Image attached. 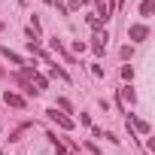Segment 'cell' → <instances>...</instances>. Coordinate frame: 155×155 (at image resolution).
Wrapping results in <instances>:
<instances>
[{
	"label": "cell",
	"instance_id": "7",
	"mask_svg": "<svg viewBox=\"0 0 155 155\" xmlns=\"http://www.w3.org/2000/svg\"><path fill=\"white\" fill-rule=\"evenodd\" d=\"M49 140H52V146L58 149V155H73V152H67V146H64V143L58 140V134H49Z\"/></svg>",
	"mask_w": 155,
	"mask_h": 155
},
{
	"label": "cell",
	"instance_id": "6",
	"mask_svg": "<svg viewBox=\"0 0 155 155\" xmlns=\"http://www.w3.org/2000/svg\"><path fill=\"white\" fill-rule=\"evenodd\" d=\"M131 125H134L137 131H143V134H149V122H143V119H134V116H131V119H128V128H131Z\"/></svg>",
	"mask_w": 155,
	"mask_h": 155
},
{
	"label": "cell",
	"instance_id": "2",
	"mask_svg": "<svg viewBox=\"0 0 155 155\" xmlns=\"http://www.w3.org/2000/svg\"><path fill=\"white\" fill-rule=\"evenodd\" d=\"M128 37H131L134 43H143V40L149 37V28H146V25H131V28H128Z\"/></svg>",
	"mask_w": 155,
	"mask_h": 155
},
{
	"label": "cell",
	"instance_id": "8",
	"mask_svg": "<svg viewBox=\"0 0 155 155\" xmlns=\"http://www.w3.org/2000/svg\"><path fill=\"white\" fill-rule=\"evenodd\" d=\"M152 12H155V0H143V3H140V15H146V18H149Z\"/></svg>",
	"mask_w": 155,
	"mask_h": 155
},
{
	"label": "cell",
	"instance_id": "12",
	"mask_svg": "<svg viewBox=\"0 0 155 155\" xmlns=\"http://www.w3.org/2000/svg\"><path fill=\"white\" fill-rule=\"evenodd\" d=\"M122 76H125V79H128V82L134 79V70H131V64H125V67H122Z\"/></svg>",
	"mask_w": 155,
	"mask_h": 155
},
{
	"label": "cell",
	"instance_id": "9",
	"mask_svg": "<svg viewBox=\"0 0 155 155\" xmlns=\"http://www.w3.org/2000/svg\"><path fill=\"white\" fill-rule=\"evenodd\" d=\"M122 101H128V104H134V101H137V94L131 91V85H125V88H122Z\"/></svg>",
	"mask_w": 155,
	"mask_h": 155
},
{
	"label": "cell",
	"instance_id": "16",
	"mask_svg": "<svg viewBox=\"0 0 155 155\" xmlns=\"http://www.w3.org/2000/svg\"><path fill=\"white\" fill-rule=\"evenodd\" d=\"M82 3H88V0H79V6H82Z\"/></svg>",
	"mask_w": 155,
	"mask_h": 155
},
{
	"label": "cell",
	"instance_id": "17",
	"mask_svg": "<svg viewBox=\"0 0 155 155\" xmlns=\"http://www.w3.org/2000/svg\"><path fill=\"white\" fill-rule=\"evenodd\" d=\"M0 31H3V21H0Z\"/></svg>",
	"mask_w": 155,
	"mask_h": 155
},
{
	"label": "cell",
	"instance_id": "11",
	"mask_svg": "<svg viewBox=\"0 0 155 155\" xmlns=\"http://www.w3.org/2000/svg\"><path fill=\"white\" fill-rule=\"evenodd\" d=\"M52 76H58V79H64V82H67V73H64V70H61V67H58V64H55V67H52Z\"/></svg>",
	"mask_w": 155,
	"mask_h": 155
},
{
	"label": "cell",
	"instance_id": "13",
	"mask_svg": "<svg viewBox=\"0 0 155 155\" xmlns=\"http://www.w3.org/2000/svg\"><path fill=\"white\" fill-rule=\"evenodd\" d=\"M88 25H91V28H94V31H97V28H101V25H104V21H101V18H97V15H88Z\"/></svg>",
	"mask_w": 155,
	"mask_h": 155
},
{
	"label": "cell",
	"instance_id": "10",
	"mask_svg": "<svg viewBox=\"0 0 155 155\" xmlns=\"http://www.w3.org/2000/svg\"><path fill=\"white\" fill-rule=\"evenodd\" d=\"M3 55H6L12 64H21V55H18V52H12V49H3Z\"/></svg>",
	"mask_w": 155,
	"mask_h": 155
},
{
	"label": "cell",
	"instance_id": "15",
	"mask_svg": "<svg viewBox=\"0 0 155 155\" xmlns=\"http://www.w3.org/2000/svg\"><path fill=\"white\" fill-rule=\"evenodd\" d=\"M79 122H82L85 128H91V116H88V113H82V116H79Z\"/></svg>",
	"mask_w": 155,
	"mask_h": 155
},
{
	"label": "cell",
	"instance_id": "5",
	"mask_svg": "<svg viewBox=\"0 0 155 155\" xmlns=\"http://www.w3.org/2000/svg\"><path fill=\"white\" fill-rule=\"evenodd\" d=\"M52 49H55V52H58V55H61V58H64L67 64H73V55H70V52H64V46H61L58 40H52Z\"/></svg>",
	"mask_w": 155,
	"mask_h": 155
},
{
	"label": "cell",
	"instance_id": "3",
	"mask_svg": "<svg viewBox=\"0 0 155 155\" xmlns=\"http://www.w3.org/2000/svg\"><path fill=\"white\" fill-rule=\"evenodd\" d=\"M3 101H6L9 107H15V110H21V107L28 104V101H25L21 94H15V91H6V94H3Z\"/></svg>",
	"mask_w": 155,
	"mask_h": 155
},
{
	"label": "cell",
	"instance_id": "1",
	"mask_svg": "<svg viewBox=\"0 0 155 155\" xmlns=\"http://www.w3.org/2000/svg\"><path fill=\"white\" fill-rule=\"evenodd\" d=\"M46 116H49V119H52L55 125H61L64 131H70V128H73V122H70V119H67L64 113H58V107H52V110H46Z\"/></svg>",
	"mask_w": 155,
	"mask_h": 155
},
{
	"label": "cell",
	"instance_id": "14",
	"mask_svg": "<svg viewBox=\"0 0 155 155\" xmlns=\"http://www.w3.org/2000/svg\"><path fill=\"white\" fill-rule=\"evenodd\" d=\"M58 107H61V110H73V107H70V101H67V97H58Z\"/></svg>",
	"mask_w": 155,
	"mask_h": 155
},
{
	"label": "cell",
	"instance_id": "4",
	"mask_svg": "<svg viewBox=\"0 0 155 155\" xmlns=\"http://www.w3.org/2000/svg\"><path fill=\"white\" fill-rule=\"evenodd\" d=\"M28 128H34V125H31V122H21V125H18V128H15L12 134H9V143H15V140H21V134H25Z\"/></svg>",
	"mask_w": 155,
	"mask_h": 155
}]
</instances>
